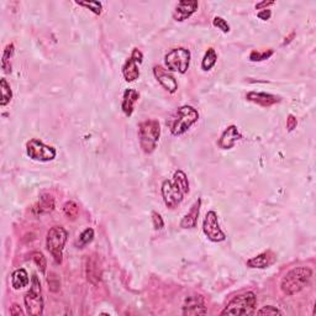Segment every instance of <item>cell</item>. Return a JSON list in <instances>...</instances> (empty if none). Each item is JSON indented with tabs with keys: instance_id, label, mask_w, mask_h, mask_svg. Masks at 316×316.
Listing matches in <instances>:
<instances>
[{
	"instance_id": "35",
	"label": "cell",
	"mask_w": 316,
	"mask_h": 316,
	"mask_svg": "<svg viewBox=\"0 0 316 316\" xmlns=\"http://www.w3.org/2000/svg\"><path fill=\"white\" fill-rule=\"evenodd\" d=\"M152 222H153V227H155L156 230H161V228L163 227V225H164L162 216L156 212L152 213Z\"/></svg>"
},
{
	"instance_id": "14",
	"label": "cell",
	"mask_w": 316,
	"mask_h": 316,
	"mask_svg": "<svg viewBox=\"0 0 316 316\" xmlns=\"http://www.w3.org/2000/svg\"><path fill=\"white\" fill-rule=\"evenodd\" d=\"M198 2L195 0H183L179 2L173 13V17L176 21H184L192 16L197 11Z\"/></svg>"
},
{
	"instance_id": "23",
	"label": "cell",
	"mask_w": 316,
	"mask_h": 316,
	"mask_svg": "<svg viewBox=\"0 0 316 316\" xmlns=\"http://www.w3.org/2000/svg\"><path fill=\"white\" fill-rule=\"evenodd\" d=\"M216 61H218V55H216L215 50L209 48L205 52V55H204L203 61H201V68L204 71H210L216 65Z\"/></svg>"
},
{
	"instance_id": "15",
	"label": "cell",
	"mask_w": 316,
	"mask_h": 316,
	"mask_svg": "<svg viewBox=\"0 0 316 316\" xmlns=\"http://www.w3.org/2000/svg\"><path fill=\"white\" fill-rule=\"evenodd\" d=\"M153 73H155V77L157 78V80L165 90H168L170 93H176V90L178 89V83H177L176 78L172 74L165 72L161 66H155Z\"/></svg>"
},
{
	"instance_id": "32",
	"label": "cell",
	"mask_w": 316,
	"mask_h": 316,
	"mask_svg": "<svg viewBox=\"0 0 316 316\" xmlns=\"http://www.w3.org/2000/svg\"><path fill=\"white\" fill-rule=\"evenodd\" d=\"M213 24H214V26H215V28L220 29L222 32H225V34H227V32L230 31V26H228V24L226 23V20H224L220 16L214 17Z\"/></svg>"
},
{
	"instance_id": "21",
	"label": "cell",
	"mask_w": 316,
	"mask_h": 316,
	"mask_svg": "<svg viewBox=\"0 0 316 316\" xmlns=\"http://www.w3.org/2000/svg\"><path fill=\"white\" fill-rule=\"evenodd\" d=\"M275 262V256L270 252H264V254L258 255L257 257L251 258L247 261V266L251 268H267L269 264H272Z\"/></svg>"
},
{
	"instance_id": "39",
	"label": "cell",
	"mask_w": 316,
	"mask_h": 316,
	"mask_svg": "<svg viewBox=\"0 0 316 316\" xmlns=\"http://www.w3.org/2000/svg\"><path fill=\"white\" fill-rule=\"evenodd\" d=\"M270 5H275V2H262L260 4L256 5V9H258V10H262V8H268Z\"/></svg>"
},
{
	"instance_id": "38",
	"label": "cell",
	"mask_w": 316,
	"mask_h": 316,
	"mask_svg": "<svg viewBox=\"0 0 316 316\" xmlns=\"http://www.w3.org/2000/svg\"><path fill=\"white\" fill-rule=\"evenodd\" d=\"M10 315H13V316L24 315V311L21 310V308L19 305H17V304H14V305L11 306V309H10Z\"/></svg>"
},
{
	"instance_id": "13",
	"label": "cell",
	"mask_w": 316,
	"mask_h": 316,
	"mask_svg": "<svg viewBox=\"0 0 316 316\" xmlns=\"http://www.w3.org/2000/svg\"><path fill=\"white\" fill-rule=\"evenodd\" d=\"M86 276L87 279L92 283V284L96 285L101 279V264L99 261L98 256L93 255L88 256L86 262Z\"/></svg>"
},
{
	"instance_id": "11",
	"label": "cell",
	"mask_w": 316,
	"mask_h": 316,
	"mask_svg": "<svg viewBox=\"0 0 316 316\" xmlns=\"http://www.w3.org/2000/svg\"><path fill=\"white\" fill-rule=\"evenodd\" d=\"M183 195L184 194L176 183L172 182V180H164L163 184H162V197H163L165 205L173 209V207L182 203Z\"/></svg>"
},
{
	"instance_id": "22",
	"label": "cell",
	"mask_w": 316,
	"mask_h": 316,
	"mask_svg": "<svg viewBox=\"0 0 316 316\" xmlns=\"http://www.w3.org/2000/svg\"><path fill=\"white\" fill-rule=\"evenodd\" d=\"M11 283H13L14 289H23L29 284V276L24 268L14 270L13 276H11Z\"/></svg>"
},
{
	"instance_id": "27",
	"label": "cell",
	"mask_w": 316,
	"mask_h": 316,
	"mask_svg": "<svg viewBox=\"0 0 316 316\" xmlns=\"http://www.w3.org/2000/svg\"><path fill=\"white\" fill-rule=\"evenodd\" d=\"M63 213L69 219H76L79 214V207L74 201H67V203L63 205Z\"/></svg>"
},
{
	"instance_id": "34",
	"label": "cell",
	"mask_w": 316,
	"mask_h": 316,
	"mask_svg": "<svg viewBox=\"0 0 316 316\" xmlns=\"http://www.w3.org/2000/svg\"><path fill=\"white\" fill-rule=\"evenodd\" d=\"M48 277H50V278L47 279V282H48V285H50V289L52 291H57L59 289V279L57 278V276L55 275V273H51Z\"/></svg>"
},
{
	"instance_id": "18",
	"label": "cell",
	"mask_w": 316,
	"mask_h": 316,
	"mask_svg": "<svg viewBox=\"0 0 316 316\" xmlns=\"http://www.w3.org/2000/svg\"><path fill=\"white\" fill-rule=\"evenodd\" d=\"M200 205H201V199H198L194 204H193L191 210L185 214L184 218H183L182 221H180V227L193 228L197 226L198 218H199L200 214Z\"/></svg>"
},
{
	"instance_id": "20",
	"label": "cell",
	"mask_w": 316,
	"mask_h": 316,
	"mask_svg": "<svg viewBox=\"0 0 316 316\" xmlns=\"http://www.w3.org/2000/svg\"><path fill=\"white\" fill-rule=\"evenodd\" d=\"M55 209V199H53L52 195L50 194H42L38 199L37 204L34 206V213L35 214H48L51 212H53Z\"/></svg>"
},
{
	"instance_id": "24",
	"label": "cell",
	"mask_w": 316,
	"mask_h": 316,
	"mask_svg": "<svg viewBox=\"0 0 316 316\" xmlns=\"http://www.w3.org/2000/svg\"><path fill=\"white\" fill-rule=\"evenodd\" d=\"M0 88H2V100H0V105L5 107V105L10 103L11 98H13V92H11L10 84L7 82L5 78H3V79L0 80Z\"/></svg>"
},
{
	"instance_id": "37",
	"label": "cell",
	"mask_w": 316,
	"mask_h": 316,
	"mask_svg": "<svg viewBox=\"0 0 316 316\" xmlns=\"http://www.w3.org/2000/svg\"><path fill=\"white\" fill-rule=\"evenodd\" d=\"M270 15H272V13H270L269 9H262L260 13L257 14V16L260 17L261 20H268L270 17Z\"/></svg>"
},
{
	"instance_id": "30",
	"label": "cell",
	"mask_w": 316,
	"mask_h": 316,
	"mask_svg": "<svg viewBox=\"0 0 316 316\" xmlns=\"http://www.w3.org/2000/svg\"><path fill=\"white\" fill-rule=\"evenodd\" d=\"M273 55V50L264 51V52H258V51H252L251 55H249V59L254 62H261L264 59H268L270 56Z\"/></svg>"
},
{
	"instance_id": "28",
	"label": "cell",
	"mask_w": 316,
	"mask_h": 316,
	"mask_svg": "<svg viewBox=\"0 0 316 316\" xmlns=\"http://www.w3.org/2000/svg\"><path fill=\"white\" fill-rule=\"evenodd\" d=\"M94 239V230L93 228H86L82 234L79 235V240H78L77 245L78 247H83V246L88 245Z\"/></svg>"
},
{
	"instance_id": "6",
	"label": "cell",
	"mask_w": 316,
	"mask_h": 316,
	"mask_svg": "<svg viewBox=\"0 0 316 316\" xmlns=\"http://www.w3.org/2000/svg\"><path fill=\"white\" fill-rule=\"evenodd\" d=\"M24 302H25L26 311H28L29 315L38 316L44 312V299H42L41 284L36 275L32 276L31 288L25 294Z\"/></svg>"
},
{
	"instance_id": "29",
	"label": "cell",
	"mask_w": 316,
	"mask_h": 316,
	"mask_svg": "<svg viewBox=\"0 0 316 316\" xmlns=\"http://www.w3.org/2000/svg\"><path fill=\"white\" fill-rule=\"evenodd\" d=\"M77 4L80 5V7L88 8L89 10H92L96 15H100L101 10H103V5L99 2H77Z\"/></svg>"
},
{
	"instance_id": "19",
	"label": "cell",
	"mask_w": 316,
	"mask_h": 316,
	"mask_svg": "<svg viewBox=\"0 0 316 316\" xmlns=\"http://www.w3.org/2000/svg\"><path fill=\"white\" fill-rule=\"evenodd\" d=\"M138 98H140V94H138V92L134 89H126L124 93V98H122V111H124V114L126 116H131L132 113H134V108L135 104H136V101L138 100Z\"/></svg>"
},
{
	"instance_id": "1",
	"label": "cell",
	"mask_w": 316,
	"mask_h": 316,
	"mask_svg": "<svg viewBox=\"0 0 316 316\" xmlns=\"http://www.w3.org/2000/svg\"><path fill=\"white\" fill-rule=\"evenodd\" d=\"M312 270L309 267H296L283 277L281 282V289L285 296L291 297L302 291L308 287L311 281Z\"/></svg>"
},
{
	"instance_id": "2",
	"label": "cell",
	"mask_w": 316,
	"mask_h": 316,
	"mask_svg": "<svg viewBox=\"0 0 316 316\" xmlns=\"http://www.w3.org/2000/svg\"><path fill=\"white\" fill-rule=\"evenodd\" d=\"M159 135H161V128L156 120H146L138 125V138L143 152L152 153L155 151Z\"/></svg>"
},
{
	"instance_id": "5",
	"label": "cell",
	"mask_w": 316,
	"mask_h": 316,
	"mask_svg": "<svg viewBox=\"0 0 316 316\" xmlns=\"http://www.w3.org/2000/svg\"><path fill=\"white\" fill-rule=\"evenodd\" d=\"M198 119H199V114L193 107L185 105V107L179 108L178 111H177L176 119L173 120L171 131H172L174 136L183 135L198 121Z\"/></svg>"
},
{
	"instance_id": "31",
	"label": "cell",
	"mask_w": 316,
	"mask_h": 316,
	"mask_svg": "<svg viewBox=\"0 0 316 316\" xmlns=\"http://www.w3.org/2000/svg\"><path fill=\"white\" fill-rule=\"evenodd\" d=\"M32 260H34L36 266L40 268V270L42 273L46 272V267H47V262L46 258H45V256L41 254V252H34L32 254Z\"/></svg>"
},
{
	"instance_id": "8",
	"label": "cell",
	"mask_w": 316,
	"mask_h": 316,
	"mask_svg": "<svg viewBox=\"0 0 316 316\" xmlns=\"http://www.w3.org/2000/svg\"><path fill=\"white\" fill-rule=\"evenodd\" d=\"M26 152L29 157L34 161L50 162L56 157V150L53 147L47 146L42 141L32 138L26 143Z\"/></svg>"
},
{
	"instance_id": "17",
	"label": "cell",
	"mask_w": 316,
	"mask_h": 316,
	"mask_svg": "<svg viewBox=\"0 0 316 316\" xmlns=\"http://www.w3.org/2000/svg\"><path fill=\"white\" fill-rule=\"evenodd\" d=\"M248 101H252V103L261 105V107H272L277 103L281 101V98L277 95L268 94V93H257V92H249L247 95H246Z\"/></svg>"
},
{
	"instance_id": "7",
	"label": "cell",
	"mask_w": 316,
	"mask_h": 316,
	"mask_svg": "<svg viewBox=\"0 0 316 316\" xmlns=\"http://www.w3.org/2000/svg\"><path fill=\"white\" fill-rule=\"evenodd\" d=\"M164 61L170 71L184 74L191 63V52L186 48H174L165 55Z\"/></svg>"
},
{
	"instance_id": "9",
	"label": "cell",
	"mask_w": 316,
	"mask_h": 316,
	"mask_svg": "<svg viewBox=\"0 0 316 316\" xmlns=\"http://www.w3.org/2000/svg\"><path fill=\"white\" fill-rule=\"evenodd\" d=\"M203 231L205 236L213 242H221L226 239V235L220 228L218 220V214L215 212L206 213L203 222Z\"/></svg>"
},
{
	"instance_id": "12",
	"label": "cell",
	"mask_w": 316,
	"mask_h": 316,
	"mask_svg": "<svg viewBox=\"0 0 316 316\" xmlns=\"http://www.w3.org/2000/svg\"><path fill=\"white\" fill-rule=\"evenodd\" d=\"M207 312L203 297L192 296L185 299L183 305V314L184 315H205Z\"/></svg>"
},
{
	"instance_id": "25",
	"label": "cell",
	"mask_w": 316,
	"mask_h": 316,
	"mask_svg": "<svg viewBox=\"0 0 316 316\" xmlns=\"http://www.w3.org/2000/svg\"><path fill=\"white\" fill-rule=\"evenodd\" d=\"M14 55V45L10 44L5 47L4 53H3V61H2V67L4 69L5 73H10L11 72V65H10V58Z\"/></svg>"
},
{
	"instance_id": "26",
	"label": "cell",
	"mask_w": 316,
	"mask_h": 316,
	"mask_svg": "<svg viewBox=\"0 0 316 316\" xmlns=\"http://www.w3.org/2000/svg\"><path fill=\"white\" fill-rule=\"evenodd\" d=\"M173 178H174V183L178 185V188L182 191L183 194H186V193L189 192V182H188V178H186L185 173L182 172V171H177V172L174 173Z\"/></svg>"
},
{
	"instance_id": "33",
	"label": "cell",
	"mask_w": 316,
	"mask_h": 316,
	"mask_svg": "<svg viewBox=\"0 0 316 316\" xmlns=\"http://www.w3.org/2000/svg\"><path fill=\"white\" fill-rule=\"evenodd\" d=\"M257 314L258 315H282V312H281V310L277 309L276 306L267 305L258 310Z\"/></svg>"
},
{
	"instance_id": "16",
	"label": "cell",
	"mask_w": 316,
	"mask_h": 316,
	"mask_svg": "<svg viewBox=\"0 0 316 316\" xmlns=\"http://www.w3.org/2000/svg\"><path fill=\"white\" fill-rule=\"evenodd\" d=\"M241 138H242V135H241L240 131L237 130L236 126L231 125L228 126L226 130L222 132L220 140H219V146L224 150L233 149L235 143H236L239 140H241Z\"/></svg>"
},
{
	"instance_id": "10",
	"label": "cell",
	"mask_w": 316,
	"mask_h": 316,
	"mask_svg": "<svg viewBox=\"0 0 316 316\" xmlns=\"http://www.w3.org/2000/svg\"><path fill=\"white\" fill-rule=\"evenodd\" d=\"M143 55L138 48H134L132 51L131 57L126 61L124 65V68H122V74H124V78L126 82H135V80L138 79L140 77V69H138V65L142 63Z\"/></svg>"
},
{
	"instance_id": "4",
	"label": "cell",
	"mask_w": 316,
	"mask_h": 316,
	"mask_svg": "<svg viewBox=\"0 0 316 316\" xmlns=\"http://www.w3.org/2000/svg\"><path fill=\"white\" fill-rule=\"evenodd\" d=\"M68 234L62 226H53L50 228L46 237V247L47 251L52 255L53 260L57 264L62 263L63 248L67 242Z\"/></svg>"
},
{
	"instance_id": "3",
	"label": "cell",
	"mask_w": 316,
	"mask_h": 316,
	"mask_svg": "<svg viewBox=\"0 0 316 316\" xmlns=\"http://www.w3.org/2000/svg\"><path fill=\"white\" fill-rule=\"evenodd\" d=\"M256 304L257 298L255 293L247 291L230 300L226 308L221 311V315H252L256 311Z\"/></svg>"
},
{
	"instance_id": "36",
	"label": "cell",
	"mask_w": 316,
	"mask_h": 316,
	"mask_svg": "<svg viewBox=\"0 0 316 316\" xmlns=\"http://www.w3.org/2000/svg\"><path fill=\"white\" fill-rule=\"evenodd\" d=\"M297 125H298V121H297L296 116H294V115H289L288 119H287V129H288V131H293L294 129L297 128Z\"/></svg>"
}]
</instances>
